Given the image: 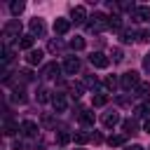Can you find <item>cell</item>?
Masks as SVG:
<instances>
[{
  "label": "cell",
  "instance_id": "6da1fadb",
  "mask_svg": "<svg viewBox=\"0 0 150 150\" xmlns=\"http://www.w3.org/2000/svg\"><path fill=\"white\" fill-rule=\"evenodd\" d=\"M108 14H103V12H94V16H89V23H87V28L91 30V33H103L105 28H110V23H108Z\"/></svg>",
  "mask_w": 150,
  "mask_h": 150
},
{
  "label": "cell",
  "instance_id": "7a4b0ae2",
  "mask_svg": "<svg viewBox=\"0 0 150 150\" xmlns=\"http://www.w3.org/2000/svg\"><path fill=\"white\" fill-rule=\"evenodd\" d=\"M2 38H5V45L9 42V40H19V38H23L21 35V21L19 19H12V21H7L5 26H2Z\"/></svg>",
  "mask_w": 150,
  "mask_h": 150
},
{
  "label": "cell",
  "instance_id": "3957f363",
  "mask_svg": "<svg viewBox=\"0 0 150 150\" xmlns=\"http://www.w3.org/2000/svg\"><path fill=\"white\" fill-rule=\"evenodd\" d=\"M138 84H141V77H138L136 70H127V73L120 77V87H122L124 91H131V89H136Z\"/></svg>",
  "mask_w": 150,
  "mask_h": 150
},
{
  "label": "cell",
  "instance_id": "277c9868",
  "mask_svg": "<svg viewBox=\"0 0 150 150\" xmlns=\"http://www.w3.org/2000/svg\"><path fill=\"white\" fill-rule=\"evenodd\" d=\"M89 63H91L94 68H101V70H103V68L110 66V56H105L103 52H91V54H89Z\"/></svg>",
  "mask_w": 150,
  "mask_h": 150
},
{
  "label": "cell",
  "instance_id": "5b68a950",
  "mask_svg": "<svg viewBox=\"0 0 150 150\" xmlns=\"http://www.w3.org/2000/svg\"><path fill=\"white\" fill-rule=\"evenodd\" d=\"M101 124H103L105 129L117 127V124H120V112H117V110H108V112H103V115H101Z\"/></svg>",
  "mask_w": 150,
  "mask_h": 150
},
{
  "label": "cell",
  "instance_id": "8992f818",
  "mask_svg": "<svg viewBox=\"0 0 150 150\" xmlns=\"http://www.w3.org/2000/svg\"><path fill=\"white\" fill-rule=\"evenodd\" d=\"M63 73L66 75H75L77 70H80V59L77 56H66V61H63Z\"/></svg>",
  "mask_w": 150,
  "mask_h": 150
},
{
  "label": "cell",
  "instance_id": "52a82bcc",
  "mask_svg": "<svg viewBox=\"0 0 150 150\" xmlns=\"http://www.w3.org/2000/svg\"><path fill=\"white\" fill-rule=\"evenodd\" d=\"M52 105H54V110H56V112H63V110L68 108V98H66V94L54 91V94H52Z\"/></svg>",
  "mask_w": 150,
  "mask_h": 150
},
{
  "label": "cell",
  "instance_id": "ba28073f",
  "mask_svg": "<svg viewBox=\"0 0 150 150\" xmlns=\"http://www.w3.org/2000/svg\"><path fill=\"white\" fill-rule=\"evenodd\" d=\"M38 131H40V127H38L33 120H23V122H21V134H23L26 138H35Z\"/></svg>",
  "mask_w": 150,
  "mask_h": 150
},
{
  "label": "cell",
  "instance_id": "9c48e42d",
  "mask_svg": "<svg viewBox=\"0 0 150 150\" xmlns=\"http://www.w3.org/2000/svg\"><path fill=\"white\" fill-rule=\"evenodd\" d=\"M61 70H63V68H61V66H59L56 61H52V63L42 66V73H40V75H42L45 80H52V77H56V75H59Z\"/></svg>",
  "mask_w": 150,
  "mask_h": 150
},
{
  "label": "cell",
  "instance_id": "30bf717a",
  "mask_svg": "<svg viewBox=\"0 0 150 150\" xmlns=\"http://www.w3.org/2000/svg\"><path fill=\"white\" fill-rule=\"evenodd\" d=\"M42 56H45L42 49H30V52H26V63L28 66H40L42 63Z\"/></svg>",
  "mask_w": 150,
  "mask_h": 150
},
{
  "label": "cell",
  "instance_id": "8fae6325",
  "mask_svg": "<svg viewBox=\"0 0 150 150\" xmlns=\"http://www.w3.org/2000/svg\"><path fill=\"white\" fill-rule=\"evenodd\" d=\"M77 120H80L84 127H94V110H91V108H80Z\"/></svg>",
  "mask_w": 150,
  "mask_h": 150
},
{
  "label": "cell",
  "instance_id": "7c38bea8",
  "mask_svg": "<svg viewBox=\"0 0 150 150\" xmlns=\"http://www.w3.org/2000/svg\"><path fill=\"white\" fill-rule=\"evenodd\" d=\"M28 28H30V35H33V38H35V35H40V38H42V35H45V30H47L42 19H30Z\"/></svg>",
  "mask_w": 150,
  "mask_h": 150
},
{
  "label": "cell",
  "instance_id": "4fadbf2b",
  "mask_svg": "<svg viewBox=\"0 0 150 150\" xmlns=\"http://www.w3.org/2000/svg\"><path fill=\"white\" fill-rule=\"evenodd\" d=\"M87 19V9L82 7V5H75L73 9H70V21H75V23H82Z\"/></svg>",
  "mask_w": 150,
  "mask_h": 150
},
{
  "label": "cell",
  "instance_id": "5bb4252c",
  "mask_svg": "<svg viewBox=\"0 0 150 150\" xmlns=\"http://www.w3.org/2000/svg\"><path fill=\"white\" fill-rule=\"evenodd\" d=\"M70 30V19H56L54 21V33L56 35H66Z\"/></svg>",
  "mask_w": 150,
  "mask_h": 150
},
{
  "label": "cell",
  "instance_id": "9a60e30c",
  "mask_svg": "<svg viewBox=\"0 0 150 150\" xmlns=\"http://www.w3.org/2000/svg\"><path fill=\"white\" fill-rule=\"evenodd\" d=\"M131 19H136V21H148V19H150V7H134V9H131Z\"/></svg>",
  "mask_w": 150,
  "mask_h": 150
},
{
  "label": "cell",
  "instance_id": "2e32d148",
  "mask_svg": "<svg viewBox=\"0 0 150 150\" xmlns=\"http://www.w3.org/2000/svg\"><path fill=\"white\" fill-rule=\"evenodd\" d=\"M120 40H122L124 45H131V42L136 40V30H134V28H124V30L120 33Z\"/></svg>",
  "mask_w": 150,
  "mask_h": 150
},
{
  "label": "cell",
  "instance_id": "e0dca14e",
  "mask_svg": "<svg viewBox=\"0 0 150 150\" xmlns=\"http://www.w3.org/2000/svg\"><path fill=\"white\" fill-rule=\"evenodd\" d=\"M73 138H75V143H77V145H84V143L94 141V134H89V131H77Z\"/></svg>",
  "mask_w": 150,
  "mask_h": 150
},
{
  "label": "cell",
  "instance_id": "ac0fdd59",
  "mask_svg": "<svg viewBox=\"0 0 150 150\" xmlns=\"http://www.w3.org/2000/svg\"><path fill=\"white\" fill-rule=\"evenodd\" d=\"M108 103V94L105 91H96V96L91 98V105L94 108H101V105H105Z\"/></svg>",
  "mask_w": 150,
  "mask_h": 150
},
{
  "label": "cell",
  "instance_id": "d6986e66",
  "mask_svg": "<svg viewBox=\"0 0 150 150\" xmlns=\"http://www.w3.org/2000/svg\"><path fill=\"white\" fill-rule=\"evenodd\" d=\"M134 94L141 96V98H148V96H150V82H141V84L134 89Z\"/></svg>",
  "mask_w": 150,
  "mask_h": 150
},
{
  "label": "cell",
  "instance_id": "ffe728a7",
  "mask_svg": "<svg viewBox=\"0 0 150 150\" xmlns=\"http://www.w3.org/2000/svg\"><path fill=\"white\" fill-rule=\"evenodd\" d=\"M33 42H35V38H33V35H23V38L19 40V49L30 52V49H33Z\"/></svg>",
  "mask_w": 150,
  "mask_h": 150
},
{
  "label": "cell",
  "instance_id": "44dd1931",
  "mask_svg": "<svg viewBox=\"0 0 150 150\" xmlns=\"http://www.w3.org/2000/svg\"><path fill=\"white\" fill-rule=\"evenodd\" d=\"M35 98H38V103H47V101H52V91L45 89V87H40L38 94H35Z\"/></svg>",
  "mask_w": 150,
  "mask_h": 150
},
{
  "label": "cell",
  "instance_id": "7402d4cb",
  "mask_svg": "<svg viewBox=\"0 0 150 150\" xmlns=\"http://www.w3.org/2000/svg\"><path fill=\"white\" fill-rule=\"evenodd\" d=\"M70 94H73L75 98H80V96L84 94V84H82V82H70Z\"/></svg>",
  "mask_w": 150,
  "mask_h": 150
},
{
  "label": "cell",
  "instance_id": "603a6c76",
  "mask_svg": "<svg viewBox=\"0 0 150 150\" xmlns=\"http://www.w3.org/2000/svg\"><path fill=\"white\" fill-rule=\"evenodd\" d=\"M148 112H150V103H138V105L134 108V115H136V117H145Z\"/></svg>",
  "mask_w": 150,
  "mask_h": 150
},
{
  "label": "cell",
  "instance_id": "cb8c5ba5",
  "mask_svg": "<svg viewBox=\"0 0 150 150\" xmlns=\"http://www.w3.org/2000/svg\"><path fill=\"white\" fill-rule=\"evenodd\" d=\"M16 131H21V124H16V122H9V120H7V122H5V134H7V136H14Z\"/></svg>",
  "mask_w": 150,
  "mask_h": 150
},
{
  "label": "cell",
  "instance_id": "d4e9b609",
  "mask_svg": "<svg viewBox=\"0 0 150 150\" xmlns=\"http://www.w3.org/2000/svg\"><path fill=\"white\" fill-rule=\"evenodd\" d=\"M108 23H110V28H112V30H120V33L124 30V28H122V19H120L117 14H112V16L108 19Z\"/></svg>",
  "mask_w": 150,
  "mask_h": 150
},
{
  "label": "cell",
  "instance_id": "484cf974",
  "mask_svg": "<svg viewBox=\"0 0 150 150\" xmlns=\"http://www.w3.org/2000/svg\"><path fill=\"white\" fill-rule=\"evenodd\" d=\"M47 49H49L52 54H56V52H61V49H63V42H61L59 38H54V40H49V45H47Z\"/></svg>",
  "mask_w": 150,
  "mask_h": 150
},
{
  "label": "cell",
  "instance_id": "4316f807",
  "mask_svg": "<svg viewBox=\"0 0 150 150\" xmlns=\"http://www.w3.org/2000/svg\"><path fill=\"white\" fill-rule=\"evenodd\" d=\"M16 77H19L21 82H33V70L23 68V70H19V73H16Z\"/></svg>",
  "mask_w": 150,
  "mask_h": 150
},
{
  "label": "cell",
  "instance_id": "83f0119b",
  "mask_svg": "<svg viewBox=\"0 0 150 150\" xmlns=\"http://www.w3.org/2000/svg\"><path fill=\"white\" fill-rule=\"evenodd\" d=\"M122 129H124V134H136L138 127H136L134 120H124V122H122Z\"/></svg>",
  "mask_w": 150,
  "mask_h": 150
},
{
  "label": "cell",
  "instance_id": "f1b7e54d",
  "mask_svg": "<svg viewBox=\"0 0 150 150\" xmlns=\"http://www.w3.org/2000/svg\"><path fill=\"white\" fill-rule=\"evenodd\" d=\"M23 7H26V5H23L21 0H14V2L9 5V9H12V14H14V16H19V14L23 12Z\"/></svg>",
  "mask_w": 150,
  "mask_h": 150
},
{
  "label": "cell",
  "instance_id": "f546056e",
  "mask_svg": "<svg viewBox=\"0 0 150 150\" xmlns=\"http://www.w3.org/2000/svg\"><path fill=\"white\" fill-rule=\"evenodd\" d=\"M12 98H14L16 103H26V96H23V89H21V87H14V91H12Z\"/></svg>",
  "mask_w": 150,
  "mask_h": 150
},
{
  "label": "cell",
  "instance_id": "4dcf8cb0",
  "mask_svg": "<svg viewBox=\"0 0 150 150\" xmlns=\"http://www.w3.org/2000/svg\"><path fill=\"white\" fill-rule=\"evenodd\" d=\"M108 145H110V148L124 145V136H122V134H117V136H110V138H108Z\"/></svg>",
  "mask_w": 150,
  "mask_h": 150
},
{
  "label": "cell",
  "instance_id": "1f68e13d",
  "mask_svg": "<svg viewBox=\"0 0 150 150\" xmlns=\"http://www.w3.org/2000/svg\"><path fill=\"white\" fill-rule=\"evenodd\" d=\"M70 49H75V52L84 49V38H73L70 40Z\"/></svg>",
  "mask_w": 150,
  "mask_h": 150
},
{
  "label": "cell",
  "instance_id": "d6a6232c",
  "mask_svg": "<svg viewBox=\"0 0 150 150\" xmlns=\"http://www.w3.org/2000/svg\"><path fill=\"white\" fill-rule=\"evenodd\" d=\"M0 54H2V56H0L2 63H9V61H12V49H9L7 45H2V52H0Z\"/></svg>",
  "mask_w": 150,
  "mask_h": 150
},
{
  "label": "cell",
  "instance_id": "836d02e7",
  "mask_svg": "<svg viewBox=\"0 0 150 150\" xmlns=\"http://www.w3.org/2000/svg\"><path fill=\"white\" fill-rule=\"evenodd\" d=\"M56 141H59V145H66V143L70 141V134H68V131H59V134H56Z\"/></svg>",
  "mask_w": 150,
  "mask_h": 150
},
{
  "label": "cell",
  "instance_id": "e575fe53",
  "mask_svg": "<svg viewBox=\"0 0 150 150\" xmlns=\"http://www.w3.org/2000/svg\"><path fill=\"white\" fill-rule=\"evenodd\" d=\"M110 56H112V61H115V63H120V61L124 59V54H122V49H120V47H117V49H112V52H110Z\"/></svg>",
  "mask_w": 150,
  "mask_h": 150
},
{
  "label": "cell",
  "instance_id": "d590c367",
  "mask_svg": "<svg viewBox=\"0 0 150 150\" xmlns=\"http://www.w3.org/2000/svg\"><path fill=\"white\" fill-rule=\"evenodd\" d=\"M87 87H94V89H98V80H96V75H89V77H87Z\"/></svg>",
  "mask_w": 150,
  "mask_h": 150
},
{
  "label": "cell",
  "instance_id": "8d00e7d4",
  "mask_svg": "<svg viewBox=\"0 0 150 150\" xmlns=\"http://www.w3.org/2000/svg\"><path fill=\"white\" fill-rule=\"evenodd\" d=\"M115 84H117V82H115V77H105V82H103V87H105V89H115Z\"/></svg>",
  "mask_w": 150,
  "mask_h": 150
},
{
  "label": "cell",
  "instance_id": "74e56055",
  "mask_svg": "<svg viewBox=\"0 0 150 150\" xmlns=\"http://www.w3.org/2000/svg\"><path fill=\"white\" fill-rule=\"evenodd\" d=\"M143 68L150 73V54H145V56H143Z\"/></svg>",
  "mask_w": 150,
  "mask_h": 150
},
{
  "label": "cell",
  "instance_id": "f35d334b",
  "mask_svg": "<svg viewBox=\"0 0 150 150\" xmlns=\"http://www.w3.org/2000/svg\"><path fill=\"white\" fill-rule=\"evenodd\" d=\"M138 40H150V30H141L138 33Z\"/></svg>",
  "mask_w": 150,
  "mask_h": 150
},
{
  "label": "cell",
  "instance_id": "ab89813d",
  "mask_svg": "<svg viewBox=\"0 0 150 150\" xmlns=\"http://www.w3.org/2000/svg\"><path fill=\"white\" fill-rule=\"evenodd\" d=\"M42 122H45V124H47V127H54V120H52V117H49V115H45V117H42Z\"/></svg>",
  "mask_w": 150,
  "mask_h": 150
},
{
  "label": "cell",
  "instance_id": "60d3db41",
  "mask_svg": "<svg viewBox=\"0 0 150 150\" xmlns=\"http://www.w3.org/2000/svg\"><path fill=\"white\" fill-rule=\"evenodd\" d=\"M124 150H143V145H138V143H134V145H124Z\"/></svg>",
  "mask_w": 150,
  "mask_h": 150
},
{
  "label": "cell",
  "instance_id": "b9f144b4",
  "mask_svg": "<svg viewBox=\"0 0 150 150\" xmlns=\"http://www.w3.org/2000/svg\"><path fill=\"white\" fill-rule=\"evenodd\" d=\"M12 150H23V143H21V141H16V143L12 145Z\"/></svg>",
  "mask_w": 150,
  "mask_h": 150
},
{
  "label": "cell",
  "instance_id": "7bdbcfd3",
  "mask_svg": "<svg viewBox=\"0 0 150 150\" xmlns=\"http://www.w3.org/2000/svg\"><path fill=\"white\" fill-rule=\"evenodd\" d=\"M143 131H148V134H150V117L145 120V124H143Z\"/></svg>",
  "mask_w": 150,
  "mask_h": 150
}]
</instances>
